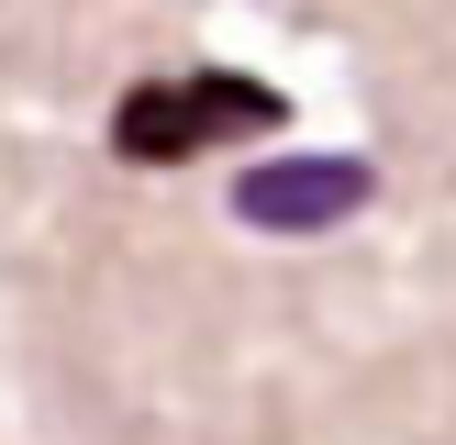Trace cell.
I'll return each mask as SVG.
<instances>
[{"label": "cell", "instance_id": "6da1fadb", "mask_svg": "<svg viewBox=\"0 0 456 445\" xmlns=\"http://www.w3.org/2000/svg\"><path fill=\"white\" fill-rule=\"evenodd\" d=\"M289 101L245 67H190V78H134L111 101V156L123 167H190L212 145H245V134H279Z\"/></svg>", "mask_w": 456, "mask_h": 445}, {"label": "cell", "instance_id": "7a4b0ae2", "mask_svg": "<svg viewBox=\"0 0 456 445\" xmlns=\"http://www.w3.org/2000/svg\"><path fill=\"white\" fill-rule=\"evenodd\" d=\"M356 200H368V167H356V156H289V167L245 178L234 212L256 222V234H323V222H346Z\"/></svg>", "mask_w": 456, "mask_h": 445}]
</instances>
